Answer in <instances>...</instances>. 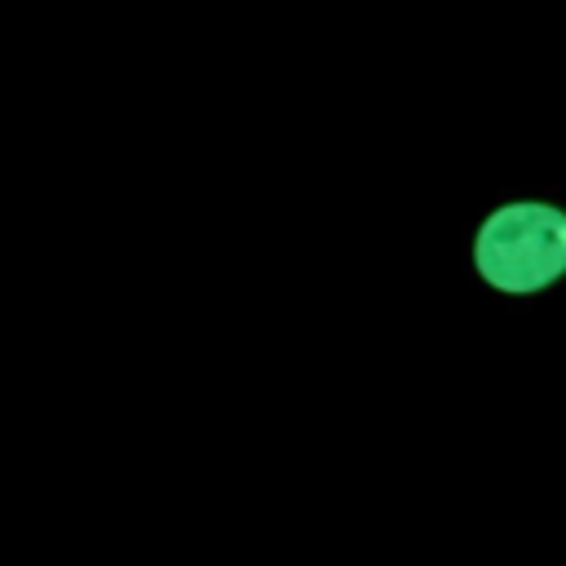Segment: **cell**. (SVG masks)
I'll list each match as a JSON object with an SVG mask.
<instances>
[{
	"label": "cell",
	"instance_id": "cell-1",
	"mask_svg": "<svg viewBox=\"0 0 566 566\" xmlns=\"http://www.w3.org/2000/svg\"><path fill=\"white\" fill-rule=\"evenodd\" d=\"M478 274L500 292H539L566 274V212L553 203H504L473 239Z\"/></svg>",
	"mask_w": 566,
	"mask_h": 566
}]
</instances>
